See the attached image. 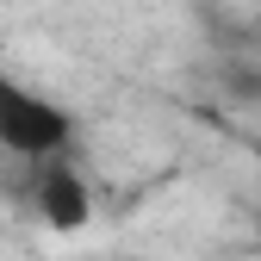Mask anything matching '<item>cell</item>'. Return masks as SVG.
Masks as SVG:
<instances>
[{
    "mask_svg": "<svg viewBox=\"0 0 261 261\" xmlns=\"http://www.w3.org/2000/svg\"><path fill=\"white\" fill-rule=\"evenodd\" d=\"M69 143H75V118L50 93L25 87L0 69V149L19 162H38V155H62Z\"/></svg>",
    "mask_w": 261,
    "mask_h": 261,
    "instance_id": "cell-1",
    "label": "cell"
},
{
    "mask_svg": "<svg viewBox=\"0 0 261 261\" xmlns=\"http://www.w3.org/2000/svg\"><path fill=\"white\" fill-rule=\"evenodd\" d=\"M25 199H31V212H38L50 230H62V237H81L87 224H93V180L69 162V149L31 162V187H25Z\"/></svg>",
    "mask_w": 261,
    "mask_h": 261,
    "instance_id": "cell-2",
    "label": "cell"
},
{
    "mask_svg": "<svg viewBox=\"0 0 261 261\" xmlns=\"http://www.w3.org/2000/svg\"><path fill=\"white\" fill-rule=\"evenodd\" d=\"M218 87H224L230 106H261V69H255V62H224Z\"/></svg>",
    "mask_w": 261,
    "mask_h": 261,
    "instance_id": "cell-3",
    "label": "cell"
}]
</instances>
